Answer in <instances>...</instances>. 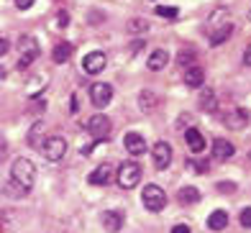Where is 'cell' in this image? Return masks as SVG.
<instances>
[{
	"label": "cell",
	"instance_id": "cell-21",
	"mask_svg": "<svg viewBox=\"0 0 251 233\" xmlns=\"http://www.w3.org/2000/svg\"><path fill=\"white\" fill-rule=\"evenodd\" d=\"M228 226V213L226 210H213L208 218V228L210 231H223Z\"/></svg>",
	"mask_w": 251,
	"mask_h": 233
},
{
	"label": "cell",
	"instance_id": "cell-22",
	"mask_svg": "<svg viewBox=\"0 0 251 233\" xmlns=\"http://www.w3.org/2000/svg\"><path fill=\"white\" fill-rule=\"evenodd\" d=\"M177 200L182 205H195V203H200V192H198V187H182Z\"/></svg>",
	"mask_w": 251,
	"mask_h": 233
},
{
	"label": "cell",
	"instance_id": "cell-20",
	"mask_svg": "<svg viewBox=\"0 0 251 233\" xmlns=\"http://www.w3.org/2000/svg\"><path fill=\"white\" fill-rule=\"evenodd\" d=\"M156 105H159V95H156L154 90H144L141 95H139V108H141V110L149 113V110H154Z\"/></svg>",
	"mask_w": 251,
	"mask_h": 233
},
{
	"label": "cell",
	"instance_id": "cell-34",
	"mask_svg": "<svg viewBox=\"0 0 251 233\" xmlns=\"http://www.w3.org/2000/svg\"><path fill=\"white\" fill-rule=\"evenodd\" d=\"M244 62H246V67H251V52H246V54H244Z\"/></svg>",
	"mask_w": 251,
	"mask_h": 233
},
{
	"label": "cell",
	"instance_id": "cell-18",
	"mask_svg": "<svg viewBox=\"0 0 251 233\" xmlns=\"http://www.w3.org/2000/svg\"><path fill=\"white\" fill-rule=\"evenodd\" d=\"M205 82V69L202 67H190V69H185V85H190V87H200Z\"/></svg>",
	"mask_w": 251,
	"mask_h": 233
},
{
	"label": "cell",
	"instance_id": "cell-4",
	"mask_svg": "<svg viewBox=\"0 0 251 233\" xmlns=\"http://www.w3.org/2000/svg\"><path fill=\"white\" fill-rule=\"evenodd\" d=\"M87 131H90V136H93L95 141H108L110 133H113V121L108 118V115L98 113V115H93V118L87 121Z\"/></svg>",
	"mask_w": 251,
	"mask_h": 233
},
{
	"label": "cell",
	"instance_id": "cell-7",
	"mask_svg": "<svg viewBox=\"0 0 251 233\" xmlns=\"http://www.w3.org/2000/svg\"><path fill=\"white\" fill-rule=\"evenodd\" d=\"M151 159H154V167L159 172H164L169 164H172V146L167 141H156L154 149H151Z\"/></svg>",
	"mask_w": 251,
	"mask_h": 233
},
{
	"label": "cell",
	"instance_id": "cell-6",
	"mask_svg": "<svg viewBox=\"0 0 251 233\" xmlns=\"http://www.w3.org/2000/svg\"><path fill=\"white\" fill-rule=\"evenodd\" d=\"M41 154H44V159H49V161H62L64 154H67V141L62 136H49L47 141H44V146H41Z\"/></svg>",
	"mask_w": 251,
	"mask_h": 233
},
{
	"label": "cell",
	"instance_id": "cell-3",
	"mask_svg": "<svg viewBox=\"0 0 251 233\" xmlns=\"http://www.w3.org/2000/svg\"><path fill=\"white\" fill-rule=\"evenodd\" d=\"M116 180L123 190H133L136 184L141 182V167L136 164V161H123L116 172Z\"/></svg>",
	"mask_w": 251,
	"mask_h": 233
},
{
	"label": "cell",
	"instance_id": "cell-33",
	"mask_svg": "<svg viewBox=\"0 0 251 233\" xmlns=\"http://www.w3.org/2000/svg\"><path fill=\"white\" fill-rule=\"evenodd\" d=\"M172 233H190V228H187V226H175Z\"/></svg>",
	"mask_w": 251,
	"mask_h": 233
},
{
	"label": "cell",
	"instance_id": "cell-29",
	"mask_svg": "<svg viewBox=\"0 0 251 233\" xmlns=\"http://www.w3.org/2000/svg\"><path fill=\"white\" fill-rule=\"evenodd\" d=\"M190 167H192V169H198V174H202V172H208V161H192Z\"/></svg>",
	"mask_w": 251,
	"mask_h": 233
},
{
	"label": "cell",
	"instance_id": "cell-36",
	"mask_svg": "<svg viewBox=\"0 0 251 233\" xmlns=\"http://www.w3.org/2000/svg\"><path fill=\"white\" fill-rule=\"evenodd\" d=\"M249 156H251V154H249Z\"/></svg>",
	"mask_w": 251,
	"mask_h": 233
},
{
	"label": "cell",
	"instance_id": "cell-30",
	"mask_svg": "<svg viewBox=\"0 0 251 233\" xmlns=\"http://www.w3.org/2000/svg\"><path fill=\"white\" fill-rule=\"evenodd\" d=\"M67 23H70V16H67V13H59V16H56V26H59V28H64Z\"/></svg>",
	"mask_w": 251,
	"mask_h": 233
},
{
	"label": "cell",
	"instance_id": "cell-26",
	"mask_svg": "<svg viewBox=\"0 0 251 233\" xmlns=\"http://www.w3.org/2000/svg\"><path fill=\"white\" fill-rule=\"evenodd\" d=\"M146 28H149V23H146V21H141V18H133V21L128 23V31H133V33L146 31Z\"/></svg>",
	"mask_w": 251,
	"mask_h": 233
},
{
	"label": "cell",
	"instance_id": "cell-13",
	"mask_svg": "<svg viewBox=\"0 0 251 233\" xmlns=\"http://www.w3.org/2000/svg\"><path fill=\"white\" fill-rule=\"evenodd\" d=\"M102 228H105L108 233H118L123 228V213H118V210L102 213Z\"/></svg>",
	"mask_w": 251,
	"mask_h": 233
},
{
	"label": "cell",
	"instance_id": "cell-8",
	"mask_svg": "<svg viewBox=\"0 0 251 233\" xmlns=\"http://www.w3.org/2000/svg\"><path fill=\"white\" fill-rule=\"evenodd\" d=\"M90 100H93L95 108H105L108 103L113 100V85L108 82H95L90 87Z\"/></svg>",
	"mask_w": 251,
	"mask_h": 233
},
{
	"label": "cell",
	"instance_id": "cell-10",
	"mask_svg": "<svg viewBox=\"0 0 251 233\" xmlns=\"http://www.w3.org/2000/svg\"><path fill=\"white\" fill-rule=\"evenodd\" d=\"M226 126L231 128V131H244V128L249 126V110L244 108H233L226 113Z\"/></svg>",
	"mask_w": 251,
	"mask_h": 233
},
{
	"label": "cell",
	"instance_id": "cell-24",
	"mask_svg": "<svg viewBox=\"0 0 251 233\" xmlns=\"http://www.w3.org/2000/svg\"><path fill=\"white\" fill-rule=\"evenodd\" d=\"M177 64L185 67V69L195 67V52H192V49H182V52L177 54Z\"/></svg>",
	"mask_w": 251,
	"mask_h": 233
},
{
	"label": "cell",
	"instance_id": "cell-11",
	"mask_svg": "<svg viewBox=\"0 0 251 233\" xmlns=\"http://www.w3.org/2000/svg\"><path fill=\"white\" fill-rule=\"evenodd\" d=\"M123 144H126V151H128L131 156H141L144 151H146V141H144V136L141 133H126L123 138Z\"/></svg>",
	"mask_w": 251,
	"mask_h": 233
},
{
	"label": "cell",
	"instance_id": "cell-23",
	"mask_svg": "<svg viewBox=\"0 0 251 233\" xmlns=\"http://www.w3.org/2000/svg\"><path fill=\"white\" fill-rule=\"evenodd\" d=\"M198 105H200L202 110H208V113L215 110V95H213V90H202V92H200Z\"/></svg>",
	"mask_w": 251,
	"mask_h": 233
},
{
	"label": "cell",
	"instance_id": "cell-16",
	"mask_svg": "<svg viewBox=\"0 0 251 233\" xmlns=\"http://www.w3.org/2000/svg\"><path fill=\"white\" fill-rule=\"evenodd\" d=\"M167 62H169L167 49H154V52L149 54V59H146V67H149L151 72H159V69L167 67Z\"/></svg>",
	"mask_w": 251,
	"mask_h": 233
},
{
	"label": "cell",
	"instance_id": "cell-15",
	"mask_svg": "<svg viewBox=\"0 0 251 233\" xmlns=\"http://www.w3.org/2000/svg\"><path fill=\"white\" fill-rule=\"evenodd\" d=\"M110 180H113V167L110 164H100L95 172H90V177H87L90 184H108Z\"/></svg>",
	"mask_w": 251,
	"mask_h": 233
},
{
	"label": "cell",
	"instance_id": "cell-1",
	"mask_svg": "<svg viewBox=\"0 0 251 233\" xmlns=\"http://www.w3.org/2000/svg\"><path fill=\"white\" fill-rule=\"evenodd\" d=\"M33 182H36V167L28 159H16L13 167H10V195H28Z\"/></svg>",
	"mask_w": 251,
	"mask_h": 233
},
{
	"label": "cell",
	"instance_id": "cell-17",
	"mask_svg": "<svg viewBox=\"0 0 251 233\" xmlns=\"http://www.w3.org/2000/svg\"><path fill=\"white\" fill-rule=\"evenodd\" d=\"M75 54V46L70 44V41H62V44H56L54 46V52H51V59L56 62V64H64L70 56Z\"/></svg>",
	"mask_w": 251,
	"mask_h": 233
},
{
	"label": "cell",
	"instance_id": "cell-19",
	"mask_svg": "<svg viewBox=\"0 0 251 233\" xmlns=\"http://www.w3.org/2000/svg\"><path fill=\"white\" fill-rule=\"evenodd\" d=\"M231 31H233V26H231V23H221V26L210 28V44H213V46L223 44L228 36H231Z\"/></svg>",
	"mask_w": 251,
	"mask_h": 233
},
{
	"label": "cell",
	"instance_id": "cell-2",
	"mask_svg": "<svg viewBox=\"0 0 251 233\" xmlns=\"http://www.w3.org/2000/svg\"><path fill=\"white\" fill-rule=\"evenodd\" d=\"M141 203H144L146 210L159 213V210H164V205H167V192L159 187V184H146L144 192H141Z\"/></svg>",
	"mask_w": 251,
	"mask_h": 233
},
{
	"label": "cell",
	"instance_id": "cell-14",
	"mask_svg": "<svg viewBox=\"0 0 251 233\" xmlns=\"http://www.w3.org/2000/svg\"><path fill=\"white\" fill-rule=\"evenodd\" d=\"M185 141H187L190 151H195V154L205 151V136L198 131V128H187V131H185Z\"/></svg>",
	"mask_w": 251,
	"mask_h": 233
},
{
	"label": "cell",
	"instance_id": "cell-25",
	"mask_svg": "<svg viewBox=\"0 0 251 233\" xmlns=\"http://www.w3.org/2000/svg\"><path fill=\"white\" fill-rule=\"evenodd\" d=\"M154 13L159 18H177L179 10H177V5H159V8H154Z\"/></svg>",
	"mask_w": 251,
	"mask_h": 233
},
{
	"label": "cell",
	"instance_id": "cell-32",
	"mask_svg": "<svg viewBox=\"0 0 251 233\" xmlns=\"http://www.w3.org/2000/svg\"><path fill=\"white\" fill-rule=\"evenodd\" d=\"M8 49H10L8 39H0V56H5V54H8Z\"/></svg>",
	"mask_w": 251,
	"mask_h": 233
},
{
	"label": "cell",
	"instance_id": "cell-12",
	"mask_svg": "<svg viewBox=\"0 0 251 233\" xmlns=\"http://www.w3.org/2000/svg\"><path fill=\"white\" fill-rule=\"evenodd\" d=\"M233 154H236V146L231 141H226V138H215L213 141V159L226 161V159H231Z\"/></svg>",
	"mask_w": 251,
	"mask_h": 233
},
{
	"label": "cell",
	"instance_id": "cell-5",
	"mask_svg": "<svg viewBox=\"0 0 251 233\" xmlns=\"http://www.w3.org/2000/svg\"><path fill=\"white\" fill-rule=\"evenodd\" d=\"M18 49H21L18 69H26V67L39 56V41L33 39V36H21V39H18Z\"/></svg>",
	"mask_w": 251,
	"mask_h": 233
},
{
	"label": "cell",
	"instance_id": "cell-31",
	"mask_svg": "<svg viewBox=\"0 0 251 233\" xmlns=\"http://www.w3.org/2000/svg\"><path fill=\"white\" fill-rule=\"evenodd\" d=\"M31 5H33V0H16V8L18 10H28Z\"/></svg>",
	"mask_w": 251,
	"mask_h": 233
},
{
	"label": "cell",
	"instance_id": "cell-35",
	"mask_svg": "<svg viewBox=\"0 0 251 233\" xmlns=\"http://www.w3.org/2000/svg\"><path fill=\"white\" fill-rule=\"evenodd\" d=\"M3 77H5V69H3V67H0V79H3Z\"/></svg>",
	"mask_w": 251,
	"mask_h": 233
},
{
	"label": "cell",
	"instance_id": "cell-9",
	"mask_svg": "<svg viewBox=\"0 0 251 233\" xmlns=\"http://www.w3.org/2000/svg\"><path fill=\"white\" fill-rule=\"evenodd\" d=\"M105 64H108V56L102 52H93V54H87L82 59V69L87 75H100L102 69H105Z\"/></svg>",
	"mask_w": 251,
	"mask_h": 233
},
{
	"label": "cell",
	"instance_id": "cell-27",
	"mask_svg": "<svg viewBox=\"0 0 251 233\" xmlns=\"http://www.w3.org/2000/svg\"><path fill=\"white\" fill-rule=\"evenodd\" d=\"M215 190L223 192V195H231V192H236V184L233 182H218V184H215Z\"/></svg>",
	"mask_w": 251,
	"mask_h": 233
},
{
	"label": "cell",
	"instance_id": "cell-28",
	"mask_svg": "<svg viewBox=\"0 0 251 233\" xmlns=\"http://www.w3.org/2000/svg\"><path fill=\"white\" fill-rule=\"evenodd\" d=\"M238 220H241L244 228H251V207H244V210H241V218H238Z\"/></svg>",
	"mask_w": 251,
	"mask_h": 233
}]
</instances>
